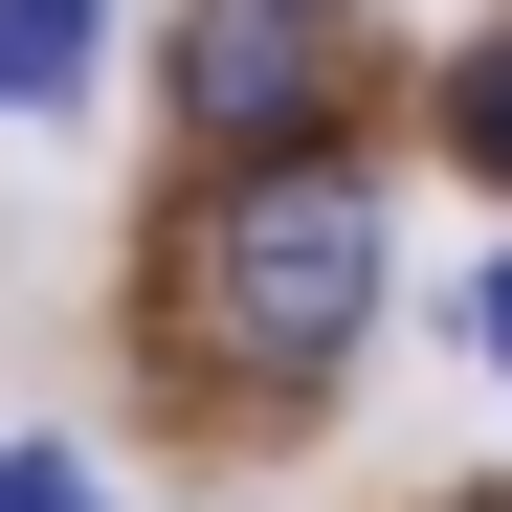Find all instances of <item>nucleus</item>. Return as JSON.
<instances>
[{
  "mask_svg": "<svg viewBox=\"0 0 512 512\" xmlns=\"http://www.w3.org/2000/svg\"><path fill=\"white\" fill-rule=\"evenodd\" d=\"M446 134H468V179H512V23L446 67Z\"/></svg>",
  "mask_w": 512,
  "mask_h": 512,
  "instance_id": "20e7f679",
  "label": "nucleus"
},
{
  "mask_svg": "<svg viewBox=\"0 0 512 512\" xmlns=\"http://www.w3.org/2000/svg\"><path fill=\"white\" fill-rule=\"evenodd\" d=\"M90 90V0H0V112H67Z\"/></svg>",
  "mask_w": 512,
  "mask_h": 512,
  "instance_id": "7ed1b4c3",
  "label": "nucleus"
},
{
  "mask_svg": "<svg viewBox=\"0 0 512 512\" xmlns=\"http://www.w3.org/2000/svg\"><path fill=\"white\" fill-rule=\"evenodd\" d=\"M0 512H112V490L67 468V446H23V468H0Z\"/></svg>",
  "mask_w": 512,
  "mask_h": 512,
  "instance_id": "39448f33",
  "label": "nucleus"
},
{
  "mask_svg": "<svg viewBox=\"0 0 512 512\" xmlns=\"http://www.w3.org/2000/svg\"><path fill=\"white\" fill-rule=\"evenodd\" d=\"M201 312H223L245 379H334L379 334V201L334 156H245V201L201 223Z\"/></svg>",
  "mask_w": 512,
  "mask_h": 512,
  "instance_id": "f257e3e1",
  "label": "nucleus"
},
{
  "mask_svg": "<svg viewBox=\"0 0 512 512\" xmlns=\"http://www.w3.org/2000/svg\"><path fill=\"white\" fill-rule=\"evenodd\" d=\"M468 312H490V357H512V268H490V290H468Z\"/></svg>",
  "mask_w": 512,
  "mask_h": 512,
  "instance_id": "423d86ee",
  "label": "nucleus"
},
{
  "mask_svg": "<svg viewBox=\"0 0 512 512\" xmlns=\"http://www.w3.org/2000/svg\"><path fill=\"white\" fill-rule=\"evenodd\" d=\"M179 112H201L223 156H290V134L334 112V45H312V0H201V23H179Z\"/></svg>",
  "mask_w": 512,
  "mask_h": 512,
  "instance_id": "f03ea898",
  "label": "nucleus"
}]
</instances>
